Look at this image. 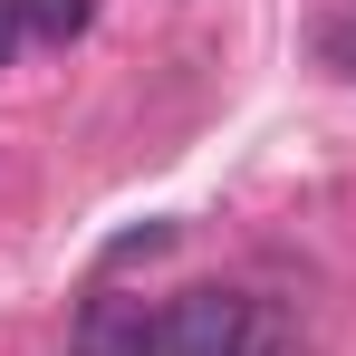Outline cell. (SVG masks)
<instances>
[{
  "label": "cell",
  "mask_w": 356,
  "mask_h": 356,
  "mask_svg": "<svg viewBox=\"0 0 356 356\" xmlns=\"http://www.w3.org/2000/svg\"><path fill=\"white\" fill-rule=\"evenodd\" d=\"M164 356H289V347H280L270 308H250L232 289H193L164 308Z\"/></svg>",
  "instance_id": "1"
},
{
  "label": "cell",
  "mask_w": 356,
  "mask_h": 356,
  "mask_svg": "<svg viewBox=\"0 0 356 356\" xmlns=\"http://www.w3.org/2000/svg\"><path fill=\"white\" fill-rule=\"evenodd\" d=\"M67 356H164V308L154 298H125V289H97L67 327Z\"/></svg>",
  "instance_id": "2"
},
{
  "label": "cell",
  "mask_w": 356,
  "mask_h": 356,
  "mask_svg": "<svg viewBox=\"0 0 356 356\" xmlns=\"http://www.w3.org/2000/svg\"><path fill=\"white\" fill-rule=\"evenodd\" d=\"M87 19H97V0H19V29H29V39H49V49L87 39Z\"/></svg>",
  "instance_id": "3"
},
{
  "label": "cell",
  "mask_w": 356,
  "mask_h": 356,
  "mask_svg": "<svg viewBox=\"0 0 356 356\" xmlns=\"http://www.w3.org/2000/svg\"><path fill=\"white\" fill-rule=\"evenodd\" d=\"M164 241H174V232H164V222H145V232H125L116 250H106V260H145V250H164Z\"/></svg>",
  "instance_id": "4"
},
{
  "label": "cell",
  "mask_w": 356,
  "mask_h": 356,
  "mask_svg": "<svg viewBox=\"0 0 356 356\" xmlns=\"http://www.w3.org/2000/svg\"><path fill=\"white\" fill-rule=\"evenodd\" d=\"M29 29H19V0H0V67H10V49H19Z\"/></svg>",
  "instance_id": "5"
}]
</instances>
